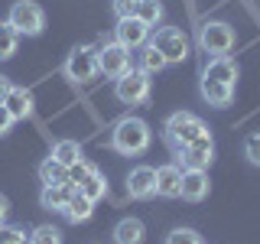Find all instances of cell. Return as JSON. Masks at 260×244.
I'll return each instance as SVG.
<instances>
[{"mask_svg":"<svg viewBox=\"0 0 260 244\" xmlns=\"http://www.w3.org/2000/svg\"><path fill=\"white\" fill-rule=\"evenodd\" d=\"M153 143V130L143 117H120L111 127V150H117L120 157H140L150 150Z\"/></svg>","mask_w":260,"mask_h":244,"instance_id":"cell-1","label":"cell"},{"mask_svg":"<svg viewBox=\"0 0 260 244\" xmlns=\"http://www.w3.org/2000/svg\"><path fill=\"white\" fill-rule=\"evenodd\" d=\"M205 134H211V130L205 127V120H202L199 114H192V111H176V114H169V117L162 120V140L173 146V150L199 140V137H205Z\"/></svg>","mask_w":260,"mask_h":244,"instance_id":"cell-2","label":"cell"},{"mask_svg":"<svg viewBox=\"0 0 260 244\" xmlns=\"http://www.w3.org/2000/svg\"><path fill=\"white\" fill-rule=\"evenodd\" d=\"M150 95H153V75H146L143 69H130L114 81V98H117L120 104H127V108L146 104Z\"/></svg>","mask_w":260,"mask_h":244,"instance_id":"cell-3","label":"cell"},{"mask_svg":"<svg viewBox=\"0 0 260 244\" xmlns=\"http://www.w3.org/2000/svg\"><path fill=\"white\" fill-rule=\"evenodd\" d=\"M234 43H238V33L224 20H205L199 26V46L208 55H228L234 49Z\"/></svg>","mask_w":260,"mask_h":244,"instance_id":"cell-4","label":"cell"},{"mask_svg":"<svg viewBox=\"0 0 260 244\" xmlns=\"http://www.w3.org/2000/svg\"><path fill=\"white\" fill-rule=\"evenodd\" d=\"M62 75L75 85H91V81L101 75L98 72V52L91 46H75L69 52V59L62 62Z\"/></svg>","mask_w":260,"mask_h":244,"instance_id":"cell-5","label":"cell"},{"mask_svg":"<svg viewBox=\"0 0 260 244\" xmlns=\"http://www.w3.org/2000/svg\"><path fill=\"white\" fill-rule=\"evenodd\" d=\"M7 23L20 33V36H43L46 29V10L36 0H16L7 13Z\"/></svg>","mask_w":260,"mask_h":244,"instance_id":"cell-6","label":"cell"},{"mask_svg":"<svg viewBox=\"0 0 260 244\" xmlns=\"http://www.w3.org/2000/svg\"><path fill=\"white\" fill-rule=\"evenodd\" d=\"M150 43L159 49V55L166 59V65H182L189 59V36L179 26H159L153 33Z\"/></svg>","mask_w":260,"mask_h":244,"instance_id":"cell-7","label":"cell"},{"mask_svg":"<svg viewBox=\"0 0 260 244\" xmlns=\"http://www.w3.org/2000/svg\"><path fill=\"white\" fill-rule=\"evenodd\" d=\"M130 69H134V62H130V49L120 46L117 39H114V43H104L101 49H98V72H101L104 78L117 81Z\"/></svg>","mask_w":260,"mask_h":244,"instance_id":"cell-8","label":"cell"},{"mask_svg":"<svg viewBox=\"0 0 260 244\" xmlns=\"http://www.w3.org/2000/svg\"><path fill=\"white\" fill-rule=\"evenodd\" d=\"M173 153H176V160L182 163V169H208L211 160H215V140H211V134H205V137L179 146Z\"/></svg>","mask_w":260,"mask_h":244,"instance_id":"cell-9","label":"cell"},{"mask_svg":"<svg viewBox=\"0 0 260 244\" xmlns=\"http://www.w3.org/2000/svg\"><path fill=\"white\" fill-rule=\"evenodd\" d=\"M114 39L134 52V49H140V46L150 43V26H146L140 16H120L117 26H114Z\"/></svg>","mask_w":260,"mask_h":244,"instance_id":"cell-10","label":"cell"},{"mask_svg":"<svg viewBox=\"0 0 260 244\" xmlns=\"http://www.w3.org/2000/svg\"><path fill=\"white\" fill-rule=\"evenodd\" d=\"M179 189H182V166H179V163H166V166H156V179H153V195H159V199H179Z\"/></svg>","mask_w":260,"mask_h":244,"instance_id":"cell-11","label":"cell"},{"mask_svg":"<svg viewBox=\"0 0 260 244\" xmlns=\"http://www.w3.org/2000/svg\"><path fill=\"white\" fill-rule=\"evenodd\" d=\"M208 192H211L208 169H182V189H179V199L202 202V199H208Z\"/></svg>","mask_w":260,"mask_h":244,"instance_id":"cell-12","label":"cell"},{"mask_svg":"<svg viewBox=\"0 0 260 244\" xmlns=\"http://www.w3.org/2000/svg\"><path fill=\"white\" fill-rule=\"evenodd\" d=\"M153 179H156V169H153V166H146V163L134 166L127 173V195L137 199V202L153 199Z\"/></svg>","mask_w":260,"mask_h":244,"instance_id":"cell-13","label":"cell"},{"mask_svg":"<svg viewBox=\"0 0 260 244\" xmlns=\"http://www.w3.org/2000/svg\"><path fill=\"white\" fill-rule=\"evenodd\" d=\"M202 75H205V78H215V81H224V85H238V78H241V65L234 62L231 55H211Z\"/></svg>","mask_w":260,"mask_h":244,"instance_id":"cell-14","label":"cell"},{"mask_svg":"<svg viewBox=\"0 0 260 244\" xmlns=\"http://www.w3.org/2000/svg\"><path fill=\"white\" fill-rule=\"evenodd\" d=\"M199 95L205 98V104L211 108H228L234 101V85H224V81H215V78H199Z\"/></svg>","mask_w":260,"mask_h":244,"instance_id":"cell-15","label":"cell"},{"mask_svg":"<svg viewBox=\"0 0 260 244\" xmlns=\"http://www.w3.org/2000/svg\"><path fill=\"white\" fill-rule=\"evenodd\" d=\"M4 108L10 111L13 120H26L32 114V92H26V88H20V85H10V92L4 98Z\"/></svg>","mask_w":260,"mask_h":244,"instance_id":"cell-16","label":"cell"},{"mask_svg":"<svg viewBox=\"0 0 260 244\" xmlns=\"http://www.w3.org/2000/svg\"><path fill=\"white\" fill-rule=\"evenodd\" d=\"M94 205H98V202H91L88 195H81V192L75 189V192H72V199L65 202L62 215H65V222H72V225H85L88 218L94 215Z\"/></svg>","mask_w":260,"mask_h":244,"instance_id":"cell-17","label":"cell"},{"mask_svg":"<svg viewBox=\"0 0 260 244\" xmlns=\"http://www.w3.org/2000/svg\"><path fill=\"white\" fill-rule=\"evenodd\" d=\"M111 234H114V244H143L146 241V225L140 218H120Z\"/></svg>","mask_w":260,"mask_h":244,"instance_id":"cell-18","label":"cell"},{"mask_svg":"<svg viewBox=\"0 0 260 244\" xmlns=\"http://www.w3.org/2000/svg\"><path fill=\"white\" fill-rule=\"evenodd\" d=\"M75 189H78L81 195H88L91 202H101L104 195H108V179H104V173H101L98 166H91V169H88V173L75 182Z\"/></svg>","mask_w":260,"mask_h":244,"instance_id":"cell-19","label":"cell"},{"mask_svg":"<svg viewBox=\"0 0 260 244\" xmlns=\"http://www.w3.org/2000/svg\"><path fill=\"white\" fill-rule=\"evenodd\" d=\"M72 192H75V186H43V192H39V205L46 211H59L65 208V202L72 199Z\"/></svg>","mask_w":260,"mask_h":244,"instance_id":"cell-20","label":"cell"},{"mask_svg":"<svg viewBox=\"0 0 260 244\" xmlns=\"http://www.w3.org/2000/svg\"><path fill=\"white\" fill-rule=\"evenodd\" d=\"M49 157L59 160L62 166L69 169V166H75L78 160H85V150H81L78 140H69V137H65V140H55V143H52V153H49Z\"/></svg>","mask_w":260,"mask_h":244,"instance_id":"cell-21","label":"cell"},{"mask_svg":"<svg viewBox=\"0 0 260 244\" xmlns=\"http://www.w3.org/2000/svg\"><path fill=\"white\" fill-rule=\"evenodd\" d=\"M39 182L43 186H72L69 182V169H65L59 160H52V157H46L43 163H39Z\"/></svg>","mask_w":260,"mask_h":244,"instance_id":"cell-22","label":"cell"},{"mask_svg":"<svg viewBox=\"0 0 260 244\" xmlns=\"http://www.w3.org/2000/svg\"><path fill=\"white\" fill-rule=\"evenodd\" d=\"M137 69H143L146 75H159V72L166 69V59L159 55V49L153 43H146V46H140V65H137Z\"/></svg>","mask_w":260,"mask_h":244,"instance_id":"cell-23","label":"cell"},{"mask_svg":"<svg viewBox=\"0 0 260 244\" xmlns=\"http://www.w3.org/2000/svg\"><path fill=\"white\" fill-rule=\"evenodd\" d=\"M16 49H20V33H16L10 23L4 20V23H0V62L13 59Z\"/></svg>","mask_w":260,"mask_h":244,"instance_id":"cell-24","label":"cell"},{"mask_svg":"<svg viewBox=\"0 0 260 244\" xmlns=\"http://www.w3.org/2000/svg\"><path fill=\"white\" fill-rule=\"evenodd\" d=\"M162 13H166V10H162L159 0H140V4H137V13H134V16H140V20H143L150 29H156L159 23H162Z\"/></svg>","mask_w":260,"mask_h":244,"instance_id":"cell-25","label":"cell"},{"mask_svg":"<svg viewBox=\"0 0 260 244\" xmlns=\"http://www.w3.org/2000/svg\"><path fill=\"white\" fill-rule=\"evenodd\" d=\"M29 244H62V231L55 225H39V228H32Z\"/></svg>","mask_w":260,"mask_h":244,"instance_id":"cell-26","label":"cell"},{"mask_svg":"<svg viewBox=\"0 0 260 244\" xmlns=\"http://www.w3.org/2000/svg\"><path fill=\"white\" fill-rule=\"evenodd\" d=\"M162 244H205V241H202V234L195 228H173Z\"/></svg>","mask_w":260,"mask_h":244,"instance_id":"cell-27","label":"cell"},{"mask_svg":"<svg viewBox=\"0 0 260 244\" xmlns=\"http://www.w3.org/2000/svg\"><path fill=\"white\" fill-rule=\"evenodd\" d=\"M241 153H244V160H247L250 166H260V130H254V134L244 137Z\"/></svg>","mask_w":260,"mask_h":244,"instance_id":"cell-28","label":"cell"},{"mask_svg":"<svg viewBox=\"0 0 260 244\" xmlns=\"http://www.w3.org/2000/svg\"><path fill=\"white\" fill-rule=\"evenodd\" d=\"M0 244H29V238L16 225H0Z\"/></svg>","mask_w":260,"mask_h":244,"instance_id":"cell-29","label":"cell"},{"mask_svg":"<svg viewBox=\"0 0 260 244\" xmlns=\"http://www.w3.org/2000/svg\"><path fill=\"white\" fill-rule=\"evenodd\" d=\"M137 4H140V0H111V10H114V16H134L137 13Z\"/></svg>","mask_w":260,"mask_h":244,"instance_id":"cell-30","label":"cell"},{"mask_svg":"<svg viewBox=\"0 0 260 244\" xmlns=\"http://www.w3.org/2000/svg\"><path fill=\"white\" fill-rule=\"evenodd\" d=\"M13 124H16V120L10 117V111H7L4 104H0V137H7V134H10V130H13Z\"/></svg>","mask_w":260,"mask_h":244,"instance_id":"cell-31","label":"cell"},{"mask_svg":"<svg viewBox=\"0 0 260 244\" xmlns=\"http://www.w3.org/2000/svg\"><path fill=\"white\" fill-rule=\"evenodd\" d=\"M7 215H10V199H7V195H0V225L7 222Z\"/></svg>","mask_w":260,"mask_h":244,"instance_id":"cell-32","label":"cell"},{"mask_svg":"<svg viewBox=\"0 0 260 244\" xmlns=\"http://www.w3.org/2000/svg\"><path fill=\"white\" fill-rule=\"evenodd\" d=\"M10 85H13L10 78H7V75H0V104H4V98H7V92H10Z\"/></svg>","mask_w":260,"mask_h":244,"instance_id":"cell-33","label":"cell"}]
</instances>
